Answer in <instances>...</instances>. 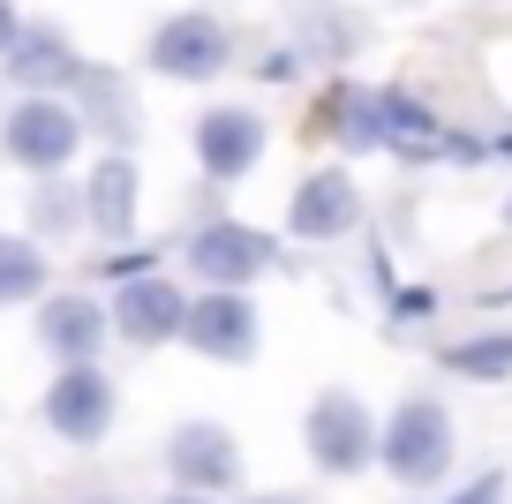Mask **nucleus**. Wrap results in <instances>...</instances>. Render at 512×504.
Instances as JSON below:
<instances>
[{
    "instance_id": "cd10ccee",
    "label": "nucleus",
    "mask_w": 512,
    "mask_h": 504,
    "mask_svg": "<svg viewBox=\"0 0 512 504\" xmlns=\"http://www.w3.org/2000/svg\"><path fill=\"white\" fill-rule=\"evenodd\" d=\"M76 504H128V497H76Z\"/></svg>"
},
{
    "instance_id": "dca6fc26",
    "label": "nucleus",
    "mask_w": 512,
    "mask_h": 504,
    "mask_svg": "<svg viewBox=\"0 0 512 504\" xmlns=\"http://www.w3.org/2000/svg\"><path fill=\"white\" fill-rule=\"evenodd\" d=\"M76 113H83V128L91 136H106L113 151H128V143L144 136V106H136V91H128L113 68H83V83H76Z\"/></svg>"
},
{
    "instance_id": "aec40b11",
    "label": "nucleus",
    "mask_w": 512,
    "mask_h": 504,
    "mask_svg": "<svg viewBox=\"0 0 512 504\" xmlns=\"http://www.w3.org/2000/svg\"><path fill=\"white\" fill-rule=\"evenodd\" d=\"M83 226V189H68V181H38L31 189V241L46 249V241L76 234Z\"/></svg>"
},
{
    "instance_id": "4468645a",
    "label": "nucleus",
    "mask_w": 512,
    "mask_h": 504,
    "mask_svg": "<svg viewBox=\"0 0 512 504\" xmlns=\"http://www.w3.org/2000/svg\"><path fill=\"white\" fill-rule=\"evenodd\" d=\"M8 83H23V98H68L83 83V53H76V38L61 31V23H23V38L8 46Z\"/></svg>"
},
{
    "instance_id": "a211bd4d",
    "label": "nucleus",
    "mask_w": 512,
    "mask_h": 504,
    "mask_svg": "<svg viewBox=\"0 0 512 504\" xmlns=\"http://www.w3.org/2000/svg\"><path fill=\"white\" fill-rule=\"evenodd\" d=\"M46 249L31 234H0V309H16V301H46Z\"/></svg>"
},
{
    "instance_id": "c85d7f7f",
    "label": "nucleus",
    "mask_w": 512,
    "mask_h": 504,
    "mask_svg": "<svg viewBox=\"0 0 512 504\" xmlns=\"http://www.w3.org/2000/svg\"><path fill=\"white\" fill-rule=\"evenodd\" d=\"M505 226H512V196H505Z\"/></svg>"
},
{
    "instance_id": "2eb2a0df",
    "label": "nucleus",
    "mask_w": 512,
    "mask_h": 504,
    "mask_svg": "<svg viewBox=\"0 0 512 504\" xmlns=\"http://www.w3.org/2000/svg\"><path fill=\"white\" fill-rule=\"evenodd\" d=\"M324 136L347 158L392 151V128H384V83H324Z\"/></svg>"
},
{
    "instance_id": "bb28decb",
    "label": "nucleus",
    "mask_w": 512,
    "mask_h": 504,
    "mask_svg": "<svg viewBox=\"0 0 512 504\" xmlns=\"http://www.w3.org/2000/svg\"><path fill=\"white\" fill-rule=\"evenodd\" d=\"M249 504H309V497H294V489H279V497H249Z\"/></svg>"
},
{
    "instance_id": "20e7f679",
    "label": "nucleus",
    "mask_w": 512,
    "mask_h": 504,
    "mask_svg": "<svg viewBox=\"0 0 512 504\" xmlns=\"http://www.w3.org/2000/svg\"><path fill=\"white\" fill-rule=\"evenodd\" d=\"M181 264H189L196 286H211V294H249L264 271H279V241L264 234V226H249V219H204L189 234V249H181Z\"/></svg>"
},
{
    "instance_id": "f257e3e1",
    "label": "nucleus",
    "mask_w": 512,
    "mask_h": 504,
    "mask_svg": "<svg viewBox=\"0 0 512 504\" xmlns=\"http://www.w3.org/2000/svg\"><path fill=\"white\" fill-rule=\"evenodd\" d=\"M460 459V429H452V407L437 392H407L400 407L384 414L377 429V467L400 489H437Z\"/></svg>"
},
{
    "instance_id": "f3484780",
    "label": "nucleus",
    "mask_w": 512,
    "mask_h": 504,
    "mask_svg": "<svg viewBox=\"0 0 512 504\" xmlns=\"http://www.w3.org/2000/svg\"><path fill=\"white\" fill-rule=\"evenodd\" d=\"M294 53H302L309 68L347 76V61L362 53V16H347V8H309V16L294 23Z\"/></svg>"
},
{
    "instance_id": "393cba45",
    "label": "nucleus",
    "mask_w": 512,
    "mask_h": 504,
    "mask_svg": "<svg viewBox=\"0 0 512 504\" xmlns=\"http://www.w3.org/2000/svg\"><path fill=\"white\" fill-rule=\"evenodd\" d=\"M490 158H505V166H512V128H505V136H490Z\"/></svg>"
},
{
    "instance_id": "412c9836",
    "label": "nucleus",
    "mask_w": 512,
    "mask_h": 504,
    "mask_svg": "<svg viewBox=\"0 0 512 504\" xmlns=\"http://www.w3.org/2000/svg\"><path fill=\"white\" fill-rule=\"evenodd\" d=\"M151 264H159L151 249H106L91 271H98V279H113V286H128V279H151Z\"/></svg>"
},
{
    "instance_id": "4be33fe9",
    "label": "nucleus",
    "mask_w": 512,
    "mask_h": 504,
    "mask_svg": "<svg viewBox=\"0 0 512 504\" xmlns=\"http://www.w3.org/2000/svg\"><path fill=\"white\" fill-rule=\"evenodd\" d=\"M445 504H505V467H482L475 482H467L460 497H445Z\"/></svg>"
},
{
    "instance_id": "423d86ee",
    "label": "nucleus",
    "mask_w": 512,
    "mask_h": 504,
    "mask_svg": "<svg viewBox=\"0 0 512 504\" xmlns=\"http://www.w3.org/2000/svg\"><path fill=\"white\" fill-rule=\"evenodd\" d=\"M196 143V166H204V181H219V189H234V181H249L256 166H264V151H272V121L256 106H204L189 128Z\"/></svg>"
},
{
    "instance_id": "39448f33",
    "label": "nucleus",
    "mask_w": 512,
    "mask_h": 504,
    "mask_svg": "<svg viewBox=\"0 0 512 504\" xmlns=\"http://www.w3.org/2000/svg\"><path fill=\"white\" fill-rule=\"evenodd\" d=\"M144 61H151V76H166V83H219L226 68H234V23L211 16V8H181V16H166L159 31H151Z\"/></svg>"
},
{
    "instance_id": "7ed1b4c3",
    "label": "nucleus",
    "mask_w": 512,
    "mask_h": 504,
    "mask_svg": "<svg viewBox=\"0 0 512 504\" xmlns=\"http://www.w3.org/2000/svg\"><path fill=\"white\" fill-rule=\"evenodd\" d=\"M83 143H91V128H83L76 98H16V106L0 113V151H8V166H23V174H38V181H61Z\"/></svg>"
},
{
    "instance_id": "a878e982",
    "label": "nucleus",
    "mask_w": 512,
    "mask_h": 504,
    "mask_svg": "<svg viewBox=\"0 0 512 504\" xmlns=\"http://www.w3.org/2000/svg\"><path fill=\"white\" fill-rule=\"evenodd\" d=\"M159 504H211V497H189V489H166Z\"/></svg>"
},
{
    "instance_id": "9d476101",
    "label": "nucleus",
    "mask_w": 512,
    "mask_h": 504,
    "mask_svg": "<svg viewBox=\"0 0 512 504\" xmlns=\"http://www.w3.org/2000/svg\"><path fill=\"white\" fill-rule=\"evenodd\" d=\"M354 226H362V189H354L347 166H317V174L294 181V196H287V241L324 249V241H347Z\"/></svg>"
},
{
    "instance_id": "6e6552de",
    "label": "nucleus",
    "mask_w": 512,
    "mask_h": 504,
    "mask_svg": "<svg viewBox=\"0 0 512 504\" xmlns=\"http://www.w3.org/2000/svg\"><path fill=\"white\" fill-rule=\"evenodd\" d=\"M181 347L204 354V362L219 369H241L256 362V347H264V316H256L249 294H189V324H181Z\"/></svg>"
},
{
    "instance_id": "0eeeda50",
    "label": "nucleus",
    "mask_w": 512,
    "mask_h": 504,
    "mask_svg": "<svg viewBox=\"0 0 512 504\" xmlns=\"http://www.w3.org/2000/svg\"><path fill=\"white\" fill-rule=\"evenodd\" d=\"M38 414H46V429H53L61 444L91 452V444H106V429L121 422V384H113L98 362L61 369V377L46 384V399H38Z\"/></svg>"
},
{
    "instance_id": "9b49d317",
    "label": "nucleus",
    "mask_w": 512,
    "mask_h": 504,
    "mask_svg": "<svg viewBox=\"0 0 512 504\" xmlns=\"http://www.w3.org/2000/svg\"><path fill=\"white\" fill-rule=\"evenodd\" d=\"M166 474H174V489H189V497H226V489H241V444L226 422H181L174 437H166Z\"/></svg>"
},
{
    "instance_id": "f03ea898",
    "label": "nucleus",
    "mask_w": 512,
    "mask_h": 504,
    "mask_svg": "<svg viewBox=\"0 0 512 504\" xmlns=\"http://www.w3.org/2000/svg\"><path fill=\"white\" fill-rule=\"evenodd\" d=\"M377 414H369L362 392H347V384H332V392L309 399L302 414V452L317 474H332V482H354V474L377 467Z\"/></svg>"
},
{
    "instance_id": "b1692460",
    "label": "nucleus",
    "mask_w": 512,
    "mask_h": 504,
    "mask_svg": "<svg viewBox=\"0 0 512 504\" xmlns=\"http://www.w3.org/2000/svg\"><path fill=\"white\" fill-rule=\"evenodd\" d=\"M16 38H23V16H16V0H0V61H8Z\"/></svg>"
},
{
    "instance_id": "ddd939ff",
    "label": "nucleus",
    "mask_w": 512,
    "mask_h": 504,
    "mask_svg": "<svg viewBox=\"0 0 512 504\" xmlns=\"http://www.w3.org/2000/svg\"><path fill=\"white\" fill-rule=\"evenodd\" d=\"M144 219V174H136V151H106L83 174V226H91L106 249H121Z\"/></svg>"
},
{
    "instance_id": "f8f14e48",
    "label": "nucleus",
    "mask_w": 512,
    "mask_h": 504,
    "mask_svg": "<svg viewBox=\"0 0 512 504\" xmlns=\"http://www.w3.org/2000/svg\"><path fill=\"white\" fill-rule=\"evenodd\" d=\"M38 347L53 354V362L61 369H83V362H98V354H106V339H113V316H106V301L98 294H76V286H68V294H46L38 301Z\"/></svg>"
},
{
    "instance_id": "5701e85b",
    "label": "nucleus",
    "mask_w": 512,
    "mask_h": 504,
    "mask_svg": "<svg viewBox=\"0 0 512 504\" xmlns=\"http://www.w3.org/2000/svg\"><path fill=\"white\" fill-rule=\"evenodd\" d=\"M302 53H294V46H272V53H264V83H294V76H302Z\"/></svg>"
},
{
    "instance_id": "6ab92c4d",
    "label": "nucleus",
    "mask_w": 512,
    "mask_h": 504,
    "mask_svg": "<svg viewBox=\"0 0 512 504\" xmlns=\"http://www.w3.org/2000/svg\"><path fill=\"white\" fill-rule=\"evenodd\" d=\"M445 369L467 384H505L512 377V331H467V339H452Z\"/></svg>"
},
{
    "instance_id": "1a4fd4ad",
    "label": "nucleus",
    "mask_w": 512,
    "mask_h": 504,
    "mask_svg": "<svg viewBox=\"0 0 512 504\" xmlns=\"http://www.w3.org/2000/svg\"><path fill=\"white\" fill-rule=\"evenodd\" d=\"M106 316H113V339H121V347L151 354V347H174V339H181V324H189V294H181L166 271H151V279L113 286Z\"/></svg>"
}]
</instances>
